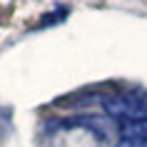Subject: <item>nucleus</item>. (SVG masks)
<instances>
[{
    "label": "nucleus",
    "instance_id": "obj_1",
    "mask_svg": "<svg viewBox=\"0 0 147 147\" xmlns=\"http://www.w3.org/2000/svg\"><path fill=\"white\" fill-rule=\"evenodd\" d=\"M105 110L110 117L120 122H135V120H147V100L137 92H117L105 100Z\"/></svg>",
    "mask_w": 147,
    "mask_h": 147
},
{
    "label": "nucleus",
    "instance_id": "obj_2",
    "mask_svg": "<svg viewBox=\"0 0 147 147\" xmlns=\"http://www.w3.org/2000/svg\"><path fill=\"white\" fill-rule=\"evenodd\" d=\"M97 145H100V137L95 135V127L78 122L65 125L53 140V147H97Z\"/></svg>",
    "mask_w": 147,
    "mask_h": 147
},
{
    "label": "nucleus",
    "instance_id": "obj_3",
    "mask_svg": "<svg viewBox=\"0 0 147 147\" xmlns=\"http://www.w3.org/2000/svg\"><path fill=\"white\" fill-rule=\"evenodd\" d=\"M115 147H147V120L120 125V142Z\"/></svg>",
    "mask_w": 147,
    "mask_h": 147
}]
</instances>
